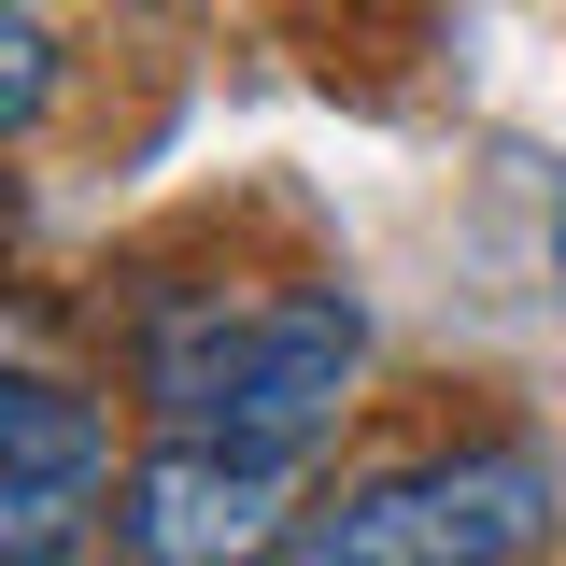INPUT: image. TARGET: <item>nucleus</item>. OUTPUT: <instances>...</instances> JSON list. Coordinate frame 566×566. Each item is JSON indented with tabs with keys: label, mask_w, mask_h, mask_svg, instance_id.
I'll return each mask as SVG.
<instances>
[{
	"label": "nucleus",
	"mask_w": 566,
	"mask_h": 566,
	"mask_svg": "<svg viewBox=\"0 0 566 566\" xmlns=\"http://www.w3.org/2000/svg\"><path fill=\"white\" fill-rule=\"evenodd\" d=\"M354 368H368V326L354 297H170L142 326V397L170 439H227V453H312L340 424Z\"/></svg>",
	"instance_id": "1"
},
{
	"label": "nucleus",
	"mask_w": 566,
	"mask_h": 566,
	"mask_svg": "<svg viewBox=\"0 0 566 566\" xmlns=\"http://www.w3.org/2000/svg\"><path fill=\"white\" fill-rule=\"evenodd\" d=\"M538 524H553L538 453H424V468H382V482L297 510L270 566H510Z\"/></svg>",
	"instance_id": "2"
},
{
	"label": "nucleus",
	"mask_w": 566,
	"mask_h": 566,
	"mask_svg": "<svg viewBox=\"0 0 566 566\" xmlns=\"http://www.w3.org/2000/svg\"><path fill=\"white\" fill-rule=\"evenodd\" d=\"M297 538V453H227V439H156L128 482L142 566H270Z\"/></svg>",
	"instance_id": "3"
},
{
	"label": "nucleus",
	"mask_w": 566,
	"mask_h": 566,
	"mask_svg": "<svg viewBox=\"0 0 566 566\" xmlns=\"http://www.w3.org/2000/svg\"><path fill=\"white\" fill-rule=\"evenodd\" d=\"M114 495V439L71 382H0V566H57Z\"/></svg>",
	"instance_id": "4"
}]
</instances>
